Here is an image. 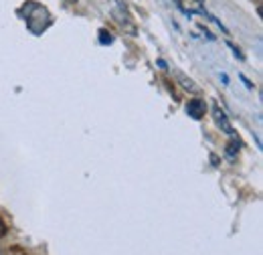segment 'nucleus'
Segmentation results:
<instances>
[{"mask_svg":"<svg viewBox=\"0 0 263 255\" xmlns=\"http://www.w3.org/2000/svg\"><path fill=\"white\" fill-rule=\"evenodd\" d=\"M221 79H223V85H227V83H229V77H227V75H225V73H223V75H221Z\"/></svg>","mask_w":263,"mask_h":255,"instance_id":"obj_6","label":"nucleus"},{"mask_svg":"<svg viewBox=\"0 0 263 255\" xmlns=\"http://www.w3.org/2000/svg\"><path fill=\"white\" fill-rule=\"evenodd\" d=\"M67 2H77V0H67Z\"/></svg>","mask_w":263,"mask_h":255,"instance_id":"obj_8","label":"nucleus"},{"mask_svg":"<svg viewBox=\"0 0 263 255\" xmlns=\"http://www.w3.org/2000/svg\"><path fill=\"white\" fill-rule=\"evenodd\" d=\"M241 79H243V83H245V87H247V89H253V83H251V81H249L245 75H241Z\"/></svg>","mask_w":263,"mask_h":255,"instance_id":"obj_5","label":"nucleus"},{"mask_svg":"<svg viewBox=\"0 0 263 255\" xmlns=\"http://www.w3.org/2000/svg\"><path fill=\"white\" fill-rule=\"evenodd\" d=\"M178 79L182 81V87H184V89H191V92H198V87L195 85V81H193V79H186L184 75H178Z\"/></svg>","mask_w":263,"mask_h":255,"instance_id":"obj_3","label":"nucleus"},{"mask_svg":"<svg viewBox=\"0 0 263 255\" xmlns=\"http://www.w3.org/2000/svg\"><path fill=\"white\" fill-rule=\"evenodd\" d=\"M204 112H206V103H204V99H191L189 103H186V114L191 116V118H195V120H200L202 116H204Z\"/></svg>","mask_w":263,"mask_h":255,"instance_id":"obj_2","label":"nucleus"},{"mask_svg":"<svg viewBox=\"0 0 263 255\" xmlns=\"http://www.w3.org/2000/svg\"><path fill=\"white\" fill-rule=\"evenodd\" d=\"M213 118H215V124L221 128L225 134H229V136H235V130L231 126L229 118H227V114L219 107V105H213Z\"/></svg>","mask_w":263,"mask_h":255,"instance_id":"obj_1","label":"nucleus"},{"mask_svg":"<svg viewBox=\"0 0 263 255\" xmlns=\"http://www.w3.org/2000/svg\"><path fill=\"white\" fill-rule=\"evenodd\" d=\"M111 41H114V37H111L109 32H107V31H99V43H101V45H109Z\"/></svg>","mask_w":263,"mask_h":255,"instance_id":"obj_4","label":"nucleus"},{"mask_svg":"<svg viewBox=\"0 0 263 255\" xmlns=\"http://www.w3.org/2000/svg\"><path fill=\"white\" fill-rule=\"evenodd\" d=\"M4 231H6V229H4V223H2V221H0V237H2V235H4Z\"/></svg>","mask_w":263,"mask_h":255,"instance_id":"obj_7","label":"nucleus"}]
</instances>
